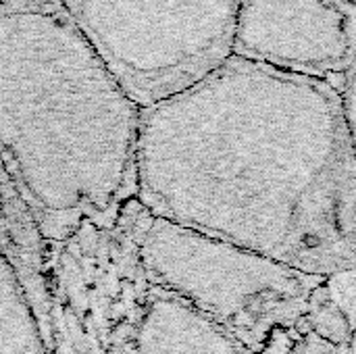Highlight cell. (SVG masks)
<instances>
[{
  "label": "cell",
  "instance_id": "7",
  "mask_svg": "<svg viewBox=\"0 0 356 354\" xmlns=\"http://www.w3.org/2000/svg\"><path fill=\"white\" fill-rule=\"evenodd\" d=\"M119 354H248L186 300L152 286L140 321Z\"/></svg>",
  "mask_w": 356,
  "mask_h": 354
},
{
  "label": "cell",
  "instance_id": "9",
  "mask_svg": "<svg viewBox=\"0 0 356 354\" xmlns=\"http://www.w3.org/2000/svg\"><path fill=\"white\" fill-rule=\"evenodd\" d=\"M0 354H46L29 296L0 250Z\"/></svg>",
  "mask_w": 356,
  "mask_h": 354
},
{
  "label": "cell",
  "instance_id": "3",
  "mask_svg": "<svg viewBox=\"0 0 356 354\" xmlns=\"http://www.w3.org/2000/svg\"><path fill=\"white\" fill-rule=\"evenodd\" d=\"M138 250L154 288L192 305L248 354L355 353V269L309 273L148 211Z\"/></svg>",
  "mask_w": 356,
  "mask_h": 354
},
{
  "label": "cell",
  "instance_id": "8",
  "mask_svg": "<svg viewBox=\"0 0 356 354\" xmlns=\"http://www.w3.org/2000/svg\"><path fill=\"white\" fill-rule=\"evenodd\" d=\"M0 250L15 267L40 323L44 346L48 342V244L40 236L29 211L0 163Z\"/></svg>",
  "mask_w": 356,
  "mask_h": 354
},
{
  "label": "cell",
  "instance_id": "2",
  "mask_svg": "<svg viewBox=\"0 0 356 354\" xmlns=\"http://www.w3.org/2000/svg\"><path fill=\"white\" fill-rule=\"evenodd\" d=\"M138 121L60 0H0V163L48 246L136 196Z\"/></svg>",
  "mask_w": 356,
  "mask_h": 354
},
{
  "label": "cell",
  "instance_id": "5",
  "mask_svg": "<svg viewBox=\"0 0 356 354\" xmlns=\"http://www.w3.org/2000/svg\"><path fill=\"white\" fill-rule=\"evenodd\" d=\"M146 209L127 198L113 219L83 223L48 246L46 354H119L152 284L138 250Z\"/></svg>",
  "mask_w": 356,
  "mask_h": 354
},
{
  "label": "cell",
  "instance_id": "4",
  "mask_svg": "<svg viewBox=\"0 0 356 354\" xmlns=\"http://www.w3.org/2000/svg\"><path fill=\"white\" fill-rule=\"evenodd\" d=\"M127 96L146 108L232 56L240 0H60Z\"/></svg>",
  "mask_w": 356,
  "mask_h": 354
},
{
  "label": "cell",
  "instance_id": "1",
  "mask_svg": "<svg viewBox=\"0 0 356 354\" xmlns=\"http://www.w3.org/2000/svg\"><path fill=\"white\" fill-rule=\"evenodd\" d=\"M342 75L321 79L232 54L140 108L138 202L309 273L355 269V144Z\"/></svg>",
  "mask_w": 356,
  "mask_h": 354
},
{
  "label": "cell",
  "instance_id": "6",
  "mask_svg": "<svg viewBox=\"0 0 356 354\" xmlns=\"http://www.w3.org/2000/svg\"><path fill=\"white\" fill-rule=\"evenodd\" d=\"M232 54L334 79L355 67L353 0H240Z\"/></svg>",
  "mask_w": 356,
  "mask_h": 354
}]
</instances>
